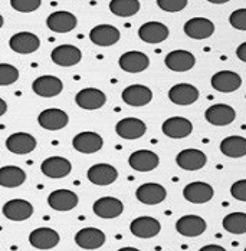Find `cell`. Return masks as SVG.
Here are the masks:
<instances>
[{"label":"cell","mask_w":246,"mask_h":251,"mask_svg":"<svg viewBox=\"0 0 246 251\" xmlns=\"http://www.w3.org/2000/svg\"><path fill=\"white\" fill-rule=\"evenodd\" d=\"M163 134L173 139H182L186 138L193 132V124L187 118L183 116H173L163 122L161 125Z\"/></svg>","instance_id":"cell-1"},{"label":"cell","mask_w":246,"mask_h":251,"mask_svg":"<svg viewBox=\"0 0 246 251\" xmlns=\"http://www.w3.org/2000/svg\"><path fill=\"white\" fill-rule=\"evenodd\" d=\"M215 195L213 187L208 182H202V181H194L190 182L184 187L183 190V197L186 201H189L191 204H205L209 202Z\"/></svg>","instance_id":"cell-2"},{"label":"cell","mask_w":246,"mask_h":251,"mask_svg":"<svg viewBox=\"0 0 246 251\" xmlns=\"http://www.w3.org/2000/svg\"><path fill=\"white\" fill-rule=\"evenodd\" d=\"M9 46L13 52L20 53V55H29L36 52L40 46V40L31 32H19L16 35H13L9 40Z\"/></svg>","instance_id":"cell-3"},{"label":"cell","mask_w":246,"mask_h":251,"mask_svg":"<svg viewBox=\"0 0 246 251\" xmlns=\"http://www.w3.org/2000/svg\"><path fill=\"white\" fill-rule=\"evenodd\" d=\"M208 224L199 215H183L176 223V230L183 237H199L206 231Z\"/></svg>","instance_id":"cell-4"},{"label":"cell","mask_w":246,"mask_h":251,"mask_svg":"<svg viewBox=\"0 0 246 251\" xmlns=\"http://www.w3.org/2000/svg\"><path fill=\"white\" fill-rule=\"evenodd\" d=\"M135 197L140 202H143L146 205H155V204H160L166 200L167 191L160 184L147 182V184H143L137 188Z\"/></svg>","instance_id":"cell-5"},{"label":"cell","mask_w":246,"mask_h":251,"mask_svg":"<svg viewBox=\"0 0 246 251\" xmlns=\"http://www.w3.org/2000/svg\"><path fill=\"white\" fill-rule=\"evenodd\" d=\"M75 102L76 105L82 109L95 111V109H99L105 105L107 97L102 91H99L96 88H85L76 94Z\"/></svg>","instance_id":"cell-6"},{"label":"cell","mask_w":246,"mask_h":251,"mask_svg":"<svg viewBox=\"0 0 246 251\" xmlns=\"http://www.w3.org/2000/svg\"><path fill=\"white\" fill-rule=\"evenodd\" d=\"M210 83H212L215 91H219L222 94H230V92H235V91H238L241 88L242 79L236 72L220 71V72H217V74H215L212 76Z\"/></svg>","instance_id":"cell-7"},{"label":"cell","mask_w":246,"mask_h":251,"mask_svg":"<svg viewBox=\"0 0 246 251\" xmlns=\"http://www.w3.org/2000/svg\"><path fill=\"white\" fill-rule=\"evenodd\" d=\"M205 118H206L209 124H212L215 126H226V125H230L235 121L236 112L229 105L216 103V105H212L206 109Z\"/></svg>","instance_id":"cell-8"},{"label":"cell","mask_w":246,"mask_h":251,"mask_svg":"<svg viewBox=\"0 0 246 251\" xmlns=\"http://www.w3.org/2000/svg\"><path fill=\"white\" fill-rule=\"evenodd\" d=\"M130 231L138 238H153V237L158 235V232L161 231V224L158 220L144 215V217H138L131 221Z\"/></svg>","instance_id":"cell-9"},{"label":"cell","mask_w":246,"mask_h":251,"mask_svg":"<svg viewBox=\"0 0 246 251\" xmlns=\"http://www.w3.org/2000/svg\"><path fill=\"white\" fill-rule=\"evenodd\" d=\"M128 164H130V167L133 168L134 171L149 173V171H153V170H155L158 167L160 158H158V155L155 154V152H153V151L140 150V151H135V152L130 155Z\"/></svg>","instance_id":"cell-10"},{"label":"cell","mask_w":246,"mask_h":251,"mask_svg":"<svg viewBox=\"0 0 246 251\" xmlns=\"http://www.w3.org/2000/svg\"><path fill=\"white\" fill-rule=\"evenodd\" d=\"M176 162L184 171H197V170H202L206 165L208 156L200 150L189 148V150H183L182 152L177 154Z\"/></svg>","instance_id":"cell-11"},{"label":"cell","mask_w":246,"mask_h":251,"mask_svg":"<svg viewBox=\"0 0 246 251\" xmlns=\"http://www.w3.org/2000/svg\"><path fill=\"white\" fill-rule=\"evenodd\" d=\"M75 243L78 247H81L84 250H96L104 246L105 234L104 231L94 228V227H87V228H82L76 232Z\"/></svg>","instance_id":"cell-12"},{"label":"cell","mask_w":246,"mask_h":251,"mask_svg":"<svg viewBox=\"0 0 246 251\" xmlns=\"http://www.w3.org/2000/svg\"><path fill=\"white\" fill-rule=\"evenodd\" d=\"M147 125L138 118H124L115 125L117 135L123 139H138L146 134Z\"/></svg>","instance_id":"cell-13"},{"label":"cell","mask_w":246,"mask_h":251,"mask_svg":"<svg viewBox=\"0 0 246 251\" xmlns=\"http://www.w3.org/2000/svg\"><path fill=\"white\" fill-rule=\"evenodd\" d=\"M170 30L166 25L160 22H147L138 29V36L146 43H161L169 38Z\"/></svg>","instance_id":"cell-14"},{"label":"cell","mask_w":246,"mask_h":251,"mask_svg":"<svg viewBox=\"0 0 246 251\" xmlns=\"http://www.w3.org/2000/svg\"><path fill=\"white\" fill-rule=\"evenodd\" d=\"M59 234L52 228L40 227L29 234V243L38 250H51L59 244Z\"/></svg>","instance_id":"cell-15"},{"label":"cell","mask_w":246,"mask_h":251,"mask_svg":"<svg viewBox=\"0 0 246 251\" xmlns=\"http://www.w3.org/2000/svg\"><path fill=\"white\" fill-rule=\"evenodd\" d=\"M32 89L39 97L54 98L62 92L63 83L59 77L45 75V76H39L38 79H35V82L32 83Z\"/></svg>","instance_id":"cell-16"},{"label":"cell","mask_w":246,"mask_h":251,"mask_svg":"<svg viewBox=\"0 0 246 251\" xmlns=\"http://www.w3.org/2000/svg\"><path fill=\"white\" fill-rule=\"evenodd\" d=\"M51 58L52 62L58 65V66H65V68H69V66H75L81 62L82 59V53L81 50L72 46V45H61L57 46L52 53H51Z\"/></svg>","instance_id":"cell-17"},{"label":"cell","mask_w":246,"mask_h":251,"mask_svg":"<svg viewBox=\"0 0 246 251\" xmlns=\"http://www.w3.org/2000/svg\"><path fill=\"white\" fill-rule=\"evenodd\" d=\"M118 63H120V68L123 71L130 72V74H138V72L146 71L150 66V59L143 52L130 50V52H125L120 58Z\"/></svg>","instance_id":"cell-18"},{"label":"cell","mask_w":246,"mask_h":251,"mask_svg":"<svg viewBox=\"0 0 246 251\" xmlns=\"http://www.w3.org/2000/svg\"><path fill=\"white\" fill-rule=\"evenodd\" d=\"M3 214L6 218L12 221H25L32 217L33 205L26 200H10L3 205Z\"/></svg>","instance_id":"cell-19"},{"label":"cell","mask_w":246,"mask_h":251,"mask_svg":"<svg viewBox=\"0 0 246 251\" xmlns=\"http://www.w3.org/2000/svg\"><path fill=\"white\" fill-rule=\"evenodd\" d=\"M6 148L16 155L31 154L36 148V139L31 134L16 132L6 139Z\"/></svg>","instance_id":"cell-20"},{"label":"cell","mask_w":246,"mask_h":251,"mask_svg":"<svg viewBox=\"0 0 246 251\" xmlns=\"http://www.w3.org/2000/svg\"><path fill=\"white\" fill-rule=\"evenodd\" d=\"M40 171L49 178H65L66 175L71 174L72 165L63 156H51L42 162Z\"/></svg>","instance_id":"cell-21"},{"label":"cell","mask_w":246,"mask_h":251,"mask_svg":"<svg viewBox=\"0 0 246 251\" xmlns=\"http://www.w3.org/2000/svg\"><path fill=\"white\" fill-rule=\"evenodd\" d=\"M121 98L130 106H146L152 102L153 92L144 85H130L123 91Z\"/></svg>","instance_id":"cell-22"},{"label":"cell","mask_w":246,"mask_h":251,"mask_svg":"<svg viewBox=\"0 0 246 251\" xmlns=\"http://www.w3.org/2000/svg\"><path fill=\"white\" fill-rule=\"evenodd\" d=\"M169 99L173 103L180 106L191 105L199 99V89L190 83H177L170 88Z\"/></svg>","instance_id":"cell-23"},{"label":"cell","mask_w":246,"mask_h":251,"mask_svg":"<svg viewBox=\"0 0 246 251\" xmlns=\"http://www.w3.org/2000/svg\"><path fill=\"white\" fill-rule=\"evenodd\" d=\"M38 122L42 128H45L48 131H58L68 125L69 118H68V114L62 109L49 108V109H45L39 115Z\"/></svg>","instance_id":"cell-24"},{"label":"cell","mask_w":246,"mask_h":251,"mask_svg":"<svg viewBox=\"0 0 246 251\" xmlns=\"http://www.w3.org/2000/svg\"><path fill=\"white\" fill-rule=\"evenodd\" d=\"M184 33L191 39L203 40L215 33V25L206 18H193L184 23Z\"/></svg>","instance_id":"cell-25"},{"label":"cell","mask_w":246,"mask_h":251,"mask_svg":"<svg viewBox=\"0 0 246 251\" xmlns=\"http://www.w3.org/2000/svg\"><path fill=\"white\" fill-rule=\"evenodd\" d=\"M164 63L173 72H187L196 65V58L189 50L180 49V50H173L170 53H167Z\"/></svg>","instance_id":"cell-26"},{"label":"cell","mask_w":246,"mask_h":251,"mask_svg":"<svg viewBox=\"0 0 246 251\" xmlns=\"http://www.w3.org/2000/svg\"><path fill=\"white\" fill-rule=\"evenodd\" d=\"M94 210L95 215L110 220V218H117L120 217L123 211H124V204L114 197H102L99 200H96L94 202Z\"/></svg>","instance_id":"cell-27"},{"label":"cell","mask_w":246,"mask_h":251,"mask_svg":"<svg viewBox=\"0 0 246 251\" xmlns=\"http://www.w3.org/2000/svg\"><path fill=\"white\" fill-rule=\"evenodd\" d=\"M72 145L76 151L82 152V154H95L98 152L102 145H104V139L102 136L96 132H81L74 138Z\"/></svg>","instance_id":"cell-28"},{"label":"cell","mask_w":246,"mask_h":251,"mask_svg":"<svg viewBox=\"0 0 246 251\" xmlns=\"http://www.w3.org/2000/svg\"><path fill=\"white\" fill-rule=\"evenodd\" d=\"M76 25H78V20H76L75 15H72L69 12H54L46 19V26L55 33L71 32L75 29Z\"/></svg>","instance_id":"cell-29"},{"label":"cell","mask_w":246,"mask_h":251,"mask_svg":"<svg viewBox=\"0 0 246 251\" xmlns=\"http://www.w3.org/2000/svg\"><path fill=\"white\" fill-rule=\"evenodd\" d=\"M120 30L111 25H98L91 29L90 39L96 46H111L120 40Z\"/></svg>","instance_id":"cell-30"},{"label":"cell","mask_w":246,"mask_h":251,"mask_svg":"<svg viewBox=\"0 0 246 251\" xmlns=\"http://www.w3.org/2000/svg\"><path fill=\"white\" fill-rule=\"evenodd\" d=\"M87 176L95 185H110L118 178V171L110 164H95L88 170Z\"/></svg>","instance_id":"cell-31"},{"label":"cell","mask_w":246,"mask_h":251,"mask_svg":"<svg viewBox=\"0 0 246 251\" xmlns=\"http://www.w3.org/2000/svg\"><path fill=\"white\" fill-rule=\"evenodd\" d=\"M78 195L69 190H57L48 197V204L57 211H71L78 205Z\"/></svg>","instance_id":"cell-32"},{"label":"cell","mask_w":246,"mask_h":251,"mask_svg":"<svg viewBox=\"0 0 246 251\" xmlns=\"http://www.w3.org/2000/svg\"><path fill=\"white\" fill-rule=\"evenodd\" d=\"M220 152L229 158H242L246 155V138L232 135L220 142Z\"/></svg>","instance_id":"cell-33"},{"label":"cell","mask_w":246,"mask_h":251,"mask_svg":"<svg viewBox=\"0 0 246 251\" xmlns=\"http://www.w3.org/2000/svg\"><path fill=\"white\" fill-rule=\"evenodd\" d=\"M26 179L25 171L15 167V165H7L0 168V185L6 188H16L20 187Z\"/></svg>","instance_id":"cell-34"},{"label":"cell","mask_w":246,"mask_h":251,"mask_svg":"<svg viewBox=\"0 0 246 251\" xmlns=\"http://www.w3.org/2000/svg\"><path fill=\"white\" fill-rule=\"evenodd\" d=\"M110 10L115 16L130 18L140 10V1L138 0H111Z\"/></svg>","instance_id":"cell-35"},{"label":"cell","mask_w":246,"mask_h":251,"mask_svg":"<svg viewBox=\"0 0 246 251\" xmlns=\"http://www.w3.org/2000/svg\"><path fill=\"white\" fill-rule=\"evenodd\" d=\"M223 228L230 234H245L246 213H230L223 218Z\"/></svg>","instance_id":"cell-36"},{"label":"cell","mask_w":246,"mask_h":251,"mask_svg":"<svg viewBox=\"0 0 246 251\" xmlns=\"http://www.w3.org/2000/svg\"><path fill=\"white\" fill-rule=\"evenodd\" d=\"M19 79V71L13 65L0 63V86H9Z\"/></svg>","instance_id":"cell-37"},{"label":"cell","mask_w":246,"mask_h":251,"mask_svg":"<svg viewBox=\"0 0 246 251\" xmlns=\"http://www.w3.org/2000/svg\"><path fill=\"white\" fill-rule=\"evenodd\" d=\"M40 0H12L10 6L20 13H32L40 7Z\"/></svg>","instance_id":"cell-38"},{"label":"cell","mask_w":246,"mask_h":251,"mask_svg":"<svg viewBox=\"0 0 246 251\" xmlns=\"http://www.w3.org/2000/svg\"><path fill=\"white\" fill-rule=\"evenodd\" d=\"M157 4L164 12L176 13L187 6V0H157Z\"/></svg>","instance_id":"cell-39"},{"label":"cell","mask_w":246,"mask_h":251,"mask_svg":"<svg viewBox=\"0 0 246 251\" xmlns=\"http://www.w3.org/2000/svg\"><path fill=\"white\" fill-rule=\"evenodd\" d=\"M229 23L238 30H246V9L233 10L229 16Z\"/></svg>","instance_id":"cell-40"},{"label":"cell","mask_w":246,"mask_h":251,"mask_svg":"<svg viewBox=\"0 0 246 251\" xmlns=\"http://www.w3.org/2000/svg\"><path fill=\"white\" fill-rule=\"evenodd\" d=\"M230 194L235 200L246 202V179H239L233 182L230 187Z\"/></svg>","instance_id":"cell-41"},{"label":"cell","mask_w":246,"mask_h":251,"mask_svg":"<svg viewBox=\"0 0 246 251\" xmlns=\"http://www.w3.org/2000/svg\"><path fill=\"white\" fill-rule=\"evenodd\" d=\"M236 56L241 59L242 62H246V42H244L242 45L238 46V49H236Z\"/></svg>","instance_id":"cell-42"},{"label":"cell","mask_w":246,"mask_h":251,"mask_svg":"<svg viewBox=\"0 0 246 251\" xmlns=\"http://www.w3.org/2000/svg\"><path fill=\"white\" fill-rule=\"evenodd\" d=\"M199 251H227L225 247L222 246H217V244H209V246H205L202 247Z\"/></svg>","instance_id":"cell-43"},{"label":"cell","mask_w":246,"mask_h":251,"mask_svg":"<svg viewBox=\"0 0 246 251\" xmlns=\"http://www.w3.org/2000/svg\"><path fill=\"white\" fill-rule=\"evenodd\" d=\"M6 111H7V103L0 98V116L4 115V114H6Z\"/></svg>","instance_id":"cell-44"},{"label":"cell","mask_w":246,"mask_h":251,"mask_svg":"<svg viewBox=\"0 0 246 251\" xmlns=\"http://www.w3.org/2000/svg\"><path fill=\"white\" fill-rule=\"evenodd\" d=\"M118 251H140L138 249H134V247H123V249H120Z\"/></svg>","instance_id":"cell-45"},{"label":"cell","mask_w":246,"mask_h":251,"mask_svg":"<svg viewBox=\"0 0 246 251\" xmlns=\"http://www.w3.org/2000/svg\"><path fill=\"white\" fill-rule=\"evenodd\" d=\"M3 26V18H1V15H0V27Z\"/></svg>","instance_id":"cell-46"},{"label":"cell","mask_w":246,"mask_h":251,"mask_svg":"<svg viewBox=\"0 0 246 251\" xmlns=\"http://www.w3.org/2000/svg\"><path fill=\"white\" fill-rule=\"evenodd\" d=\"M244 251H246V249H245V250H244Z\"/></svg>","instance_id":"cell-47"}]
</instances>
